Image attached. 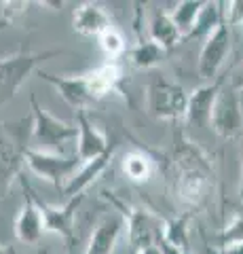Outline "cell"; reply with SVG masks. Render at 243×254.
I'll list each match as a JSON object with an SVG mask.
<instances>
[{
  "mask_svg": "<svg viewBox=\"0 0 243 254\" xmlns=\"http://www.w3.org/2000/svg\"><path fill=\"white\" fill-rule=\"evenodd\" d=\"M239 199L243 201V133H241V180H239Z\"/></svg>",
  "mask_w": 243,
  "mask_h": 254,
  "instance_id": "484cf974",
  "label": "cell"
},
{
  "mask_svg": "<svg viewBox=\"0 0 243 254\" xmlns=\"http://www.w3.org/2000/svg\"><path fill=\"white\" fill-rule=\"evenodd\" d=\"M0 254H15V250L11 248V246H4V244H0Z\"/></svg>",
  "mask_w": 243,
  "mask_h": 254,
  "instance_id": "83f0119b",
  "label": "cell"
},
{
  "mask_svg": "<svg viewBox=\"0 0 243 254\" xmlns=\"http://www.w3.org/2000/svg\"><path fill=\"white\" fill-rule=\"evenodd\" d=\"M41 78L55 87L57 93L61 95V100H64L68 106H72L74 113H78V110H87V106L96 104L91 98V91H89L85 74L83 76H57V74L43 72L41 70Z\"/></svg>",
  "mask_w": 243,
  "mask_h": 254,
  "instance_id": "4fadbf2b",
  "label": "cell"
},
{
  "mask_svg": "<svg viewBox=\"0 0 243 254\" xmlns=\"http://www.w3.org/2000/svg\"><path fill=\"white\" fill-rule=\"evenodd\" d=\"M81 201H83V195L72 197V199H68V203H64V205H51L36 195V203L45 218V231L59 235L68 246L72 244L74 242L76 210H78V205H81Z\"/></svg>",
  "mask_w": 243,
  "mask_h": 254,
  "instance_id": "9c48e42d",
  "label": "cell"
},
{
  "mask_svg": "<svg viewBox=\"0 0 243 254\" xmlns=\"http://www.w3.org/2000/svg\"><path fill=\"white\" fill-rule=\"evenodd\" d=\"M241 26H243V23H241Z\"/></svg>",
  "mask_w": 243,
  "mask_h": 254,
  "instance_id": "4dcf8cb0",
  "label": "cell"
},
{
  "mask_svg": "<svg viewBox=\"0 0 243 254\" xmlns=\"http://www.w3.org/2000/svg\"><path fill=\"white\" fill-rule=\"evenodd\" d=\"M112 28V19L108 11L97 2H81L74 6L72 30L81 36H101Z\"/></svg>",
  "mask_w": 243,
  "mask_h": 254,
  "instance_id": "9a60e30c",
  "label": "cell"
},
{
  "mask_svg": "<svg viewBox=\"0 0 243 254\" xmlns=\"http://www.w3.org/2000/svg\"><path fill=\"white\" fill-rule=\"evenodd\" d=\"M125 227L123 214H104L93 227V233L89 237V244L83 254H112L116 242L121 237V231Z\"/></svg>",
  "mask_w": 243,
  "mask_h": 254,
  "instance_id": "5bb4252c",
  "label": "cell"
},
{
  "mask_svg": "<svg viewBox=\"0 0 243 254\" xmlns=\"http://www.w3.org/2000/svg\"><path fill=\"white\" fill-rule=\"evenodd\" d=\"M224 85H226V76H218L216 81L201 85L194 91L188 93V106H186V117H184L186 125H191V127L209 125L211 110H214V104Z\"/></svg>",
  "mask_w": 243,
  "mask_h": 254,
  "instance_id": "30bf717a",
  "label": "cell"
},
{
  "mask_svg": "<svg viewBox=\"0 0 243 254\" xmlns=\"http://www.w3.org/2000/svg\"><path fill=\"white\" fill-rule=\"evenodd\" d=\"M97 41H99L101 51L110 58V62H116V58H121V55L125 53V38L121 36L119 30H114V28L106 30Z\"/></svg>",
  "mask_w": 243,
  "mask_h": 254,
  "instance_id": "cb8c5ba5",
  "label": "cell"
},
{
  "mask_svg": "<svg viewBox=\"0 0 243 254\" xmlns=\"http://www.w3.org/2000/svg\"><path fill=\"white\" fill-rule=\"evenodd\" d=\"M30 106H32V127H30L28 148L38 150V153L61 155L68 142H76V123L72 125L53 117L49 110L38 104L36 95H30Z\"/></svg>",
  "mask_w": 243,
  "mask_h": 254,
  "instance_id": "6da1fadb",
  "label": "cell"
},
{
  "mask_svg": "<svg viewBox=\"0 0 243 254\" xmlns=\"http://www.w3.org/2000/svg\"><path fill=\"white\" fill-rule=\"evenodd\" d=\"M114 150H116V142H112L110 148H108L101 157L93 159V161H89V163H83V168L74 174V178L70 180L68 187L64 189V195L70 197V199H72V197L83 195L91 182H96L101 176V174L108 170V165H110L112 157H114Z\"/></svg>",
  "mask_w": 243,
  "mask_h": 254,
  "instance_id": "2e32d148",
  "label": "cell"
},
{
  "mask_svg": "<svg viewBox=\"0 0 243 254\" xmlns=\"http://www.w3.org/2000/svg\"><path fill=\"white\" fill-rule=\"evenodd\" d=\"M165 53H167L165 49H161L159 45L148 38V41H140L136 47H133L129 58H131V64L136 68L148 70V68H154L156 64H161V60L165 58Z\"/></svg>",
  "mask_w": 243,
  "mask_h": 254,
  "instance_id": "7402d4cb",
  "label": "cell"
},
{
  "mask_svg": "<svg viewBox=\"0 0 243 254\" xmlns=\"http://www.w3.org/2000/svg\"><path fill=\"white\" fill-rule=\"evenodd\" d=\"M218 250H226L231 246L243 244V216H235L216 237Z\"/></svg>",
  "mask_w": 243,
  "mask_h": 254,
  "instance_id": "603a6c76",
  "label": "cell"
},
{
  "mask_svg": "<svg viewBox=\"0 0 243 254\" xmlns=\"http://www.w3.org/2000/svg\"><path fill=\"white\" fill-rule=\"evenodd\" d=\"M26 140L15 123L0 121V199L6 197L11 185L21 178L26 165Z\"/></svg>",
  "mask_w": 243,
  "mask_h": 254,
  "instance_id": "277c9868",
  "label": "cell"
},
{
  "mask_svg": "<svg viewBox=\"0 0 243 254\" xmlns=\"http://www.w3.org/2000/svg\"><path fill=\"white\" fill-rule=\"evenodd\" d=\"M226 254H243V244H237V246H231V248L224 250Z\"/></svg>",
  "mask_w": 243,
  "mask_h": 254,
  "instance_id": "4316f807",
  "label": "cell"
},
{
  "mask_svg": "<svg viewBox=\"0 0 243 254\" xmlns=\"http://www.w3.org/2000/svg\"><path fill=\"white\" fill-rule=\"evenodd\" d=\"M85 78H87L93 102H99L106 95L119 91L121 81H123V68L119 62H106L101 66H97L96 70L87 72Z\"/></svg>",
  "mask_w": 243,
  "mask_h": 254,
  "instance_id": "e0dca14e",
  "label": "cell"
},
{
  "mask_svg": "<svg viewBox=\"0 0 243 254\" xmlns=\"http://www.w3.org/2000/svg\"><path fill=\"white\" fill-rule=\"evenodd\" d=\"M61 53H64L61 49H51L43 53L19 51L15 55L0 60V106H4L9 100H13V95L19 91V87L26 83V78L38 64L55 58V55H61Z\"/></svg>",
  "mask_w": 243,
  "mask_h": 254,
  "instance_id": "3957f363",
  "label": "cell"
},
{
  "mask_svg": "<svg viewBox=\"0 0 243 254\" xmlns=\"http://www.w3.org/2000/svg\"><path fill=\"white\" fill-rule=\"evenodd\" d=\"M19 182L23 187L26 197H23V205L19 208L17 216H15L13 231H15L17 242H21V244H36L45 233V218H43V212H41V208H38V203H36V190L30 187V182L23 176L19 178Z\"/></svg>",
  "mask_w": 243,
  "mask_h": 254,
  "instance_id": "ba28073f",
  "label": "cell"
},
{
  "mask_svg": "<svg viewBox=\"0 0 243 254\" xmlns=\"http://www.w3.org/2000/svg\"><path fill=\"white\" fill-rule=\"evenodd\" d=\"M6 26H11V23H9V21H4V19H0V30H4Z\"/></svg>",
  "mask_w": 243,
  "mask_h": 254,
  "instance_id": "f1b7e54d",
  "label": "cell"
},
{
  "mask_svg": "<svg viewBox=\"0 0 243 254\" xmlns=\"http://www.w3.org/2000/svg\"><path fill=\"white\" fill-rule=\"evenodd\" d=\"M229 85H231L237 93H243V68H241V70H237L235 74H231Z\"/></svg>",
  "mask_w": 243,
  "mask_h": 254,
  "instance_id": "d4e9b609",
  "label": "cell"
},
{
  "mask_svg": "<svg viewBox=\"0 0 243 254\" xmlns=\"http://www.w3.org/2000/svg\"><path fill=\"white\" fill-rule=\"evenodd\" d=\"M218 254H226V252L224 250H218Z\"/></svg>",
  "mask_w": 243,
  "mask_h": 254,
  "instance_id": "f546056e",
  "label": "cell"
},
{
  "mask_svg": "<svg viewBox=\"0 0 243 254\" xmlns=\"http://www.w3.org/2000/svg\"><path fill=\"white\" fill-rule=\"evenodd\" d=\"M231 51V23L226 19L224 9H222V19L216 26V30L205 38L201 47L199 60H197V72L203 81H216L218 72H220L226 55Z\"/></svg>",
  "mask_w": 243,
  "mask_h": 254,
  "instance_id": "5b68a950",
  "label": "cell"
},
{
  "mask_svg": "<svg viewBox=\"0 0 243 254\" xmlns=\"http://www.w3.org/2000/svg\"><path fill=\"white\" fill-rule=\"evenodd\" d=\"M188 220H191V214H178L167 218L161 227L163 242L182 254H188Z\"/></svg>",
  "mask_w": 243,
  "mask_h": 254,
  "instance_id": "ffe728a7",
  "label": "cell"
},
{
  "mask_svg": "<svg viewBox=\"0 0 243 254\" xmlns=\"http://www.w3.org/2000/svg\"><path fill=\"white\" fill-rule=\"evenodd\" d=\"M76 157L81 163H89L93 159H97L110 148L112 142L108 140L104 131L91 123L87 117V110H78L76 113Z\"/></svg>",
  "mask_w": 243,
  "mask_h": 254,
  "instance_id": "8fae6325",
  "label": "cell"
},
{
  "mask_svg": "<svg viewBox=\"0 0 243 254\" xmlns=\"http://www.w3.org/2000/svg\"><path fill=\"white\" fill-rule=\"evenodd\" d=\"M209 125L218 136L224 140H233V138H241L243 133V113H241V100L239 93L226 83L222 87L220 95H218L214 110H211V119Z\"/></svg>",
  "mask_w": 243,
  "mask_h": 254,
  "instance_id": "52a82bcc",
  "label": "cell"
},
{
  "mask_svg": "<svg viewBox=\"0 0 243 254\" xmlns=\"http://www.w3.org/2000/svg\"><path fill=\"white\" fill-rule=\"evenodd\" d=\"M123 172L131 182H148L152 176V159L142 150H129L123 157Z\"/></svg>",
  "mask_w": 243,
  "mask_h": 254,
  "instance_id": "44dd1931",
  "label": "cell"
},
{
  "mask_svg": "<svg viewBox=\"0 0 243 254\" xmlns=\"http://www.w3.org/2000/svg\"><path fill=\"white\" fill-rule=\"evenodd\" d=\"M209 170H180L176 176V197L184 208H199L211 187Z\"/></svg>",
  "mask_w": 243,
  "mask_h": 254,
  "instance_id": "7c38bea8",
  "label": "cell"
},
{
  "mask_svg": "<svg viewBox=\"0 0 243 254\" xmlns=\"http://www.w3.org/2000/svg\"><path fill=\"white\" fill-rule=\"evenodd\" d=\"M78 157H66V155H51V153H38V150L28 148L26 150V165L36 176L51 182L53 187L64 190L68 182L74 178L78 168Z\"/></svg>",
  "mask_w": 243,
  "mask_h": 254,
  "instance_id": "8992f818",
  "label": "cell"
},
{
  "mask_svg": "<svg viewBox=\"0 0 243 254\" xmlns=\"http://www.w3.org/2000/svg\"><path fill=\"white\" fill-rule=\"evenodd\" d=\"M205 4L207 2H201V0H182V2H178L174 9L169 11L171 21L176 23L180 34H182V41L194 30L203 9H205Z\"/></svg>",
  "mask_w": 243,
  "mask_h": 254,
  "instance_id": "d6986e66",
  "label": "cell"
},
{
  "mask_svg": "<svg viewBox=\"0 0 243 254\" xmlns=\"http://www.w3.org/2000/svg\"><path fill=\"white\" fill-rule=\"evenodd\" d=\"M150 41L156 43L161 49L171 51L176 45L182 43V34L174 21H171L169 13L156 11L150 19Z\"/></svg>",
  "mask_w": 243,
  "mask_h": 254,
  "instance_id": "ac0fdd59",
  "label": "cell"
},
{
  "mask_svg": "<svg viewBox=\"0 0 243 254\" xmlns=\"http://www.w3.org/2000/svg\"><path fill=\"white\" fill-rule=\"evenodd\" d=\"M188 93L182 85L154 76L146 85V108L159 121H178L186 117Z\"/></svg>",
  "mask_w": 243,
  "mask_h": 254,
  "instance_id": "7a4b0ae2",
  "label": "cell"
}]
</instances>
